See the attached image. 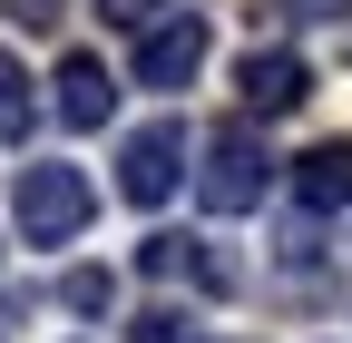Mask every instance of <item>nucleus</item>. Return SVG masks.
I'll list each match as a JSON object with an SVG mask.
<instances>
[{
    "instance_id": "1",
    "label": "nucleus",
    "mask_w": 352,
    "mask_h": 343,
    "mask_svg": "<svg viewBox=\"0 0 352 343\" xmlns=\"http://www.w3.org/2000/svg\"><path fill=\"white\" fill-rule=\"evenodd\" d=\"M88 206H98V187H88V167H69V157H30L20 187H10V216H20L30 245H69L88 226Z\"/></svg>"
},
{
    "instance_id": "2",
    "label": "nucleus",
    "mask_w": 352,
    "mask_h": 343,
    "mask_svg": "<svg viewBox=\"0 0 352 343\" xmlns=\"http://www.w3.org/2000/svg\"><path fill=\"white\" fill-rule=\"evenodd\" d=\"M264 187H274V147L254 138V127H215L206 138V167H196V196H206V216H254Z\"/></svg>"
},
{
    "instance_id": "3",
    "label": "nucleus",
    "mask_w": 352,
    "mask_h": 343,
    "mask_svg": "<svg viewBox=\"0 0 352 343\" xmlns=\"http://www.w3.org/2000/svg\"><path fill=\"white\" fill-rule=\"evenodd\" d=\"M176 177H186V127H176V118L138 127V138L118 147V196H127V206H166Z\"/></svg>"
},
{
    "instance_id": "4",
    "label": "nucleus",
    "mask_w": 352,
    "mask_h": 343,
    "mask_svg": "<svg viewBox=\"0 0 352 343\" xmlns=\"http://www.w3.org/2000/svg\"><path fill=\"white\" fill-rule=\"evenodd\" d=\"M206 69V10H166L147 39H138V89H157V98H176L186 79Z\"/></svg>"
},
{
    "instance_id": "5",
    "label": "nucleus",
    "mask_w": 352,
    "mask_h": 343,
    "mask_svg": "<svg viewBox=\"0 0 352 343\" xmlns=\"http://www.w3.org/2000/svg\"><path fill=\"white\" fill-rule=\"evenodd\" d=\"M235 89H245V108H254V118H294L303 98H314V69H303L294 50H254V59L235 69Z\"/></svg>"
},
{
    "instance_id": "6",
    "label": "nucleus",
    "mask_w": 352,
    "mask_h": 343,
    "mask_svg": "<svg viewBox=\"0 0 352 343\" xmlns=\"http://www.w3.org/2000/svg\"><path fill=\"white\" fill-rule=\"evenodd\" d=\"M294 196H303V216H342V206H352V147L342 138L303 147L294 157Z\"/></svg>"
},
{
    "instance_id": "7",
    "label": "nucleus",
    "mask_w": 352,
    "mask_h": 343,
    "mask_svg": "<svg viewBox=\"0 0 352 343\" xmlns=\"http://www.w3.org/2000/svg\"><path fill=\"white\" fill-rule=\"evenodd\" d=\"M108 108H118V79H108V59L69 50V59H59V127H108Z\"/></svg>"
},
{
    "instance_id": "8",
    "label": "nucleus",
    "mask_w": 352,
    "mask_h": 343,
    "mask_svg": "<svg viewBox=\"0 0 352 343\" xmlns=\"http://www.w3.org/2000/svg\"><path fill=\"white\" fill-rule=\"evenodd\" d=\"M30 118H39L30 69H20V59H0V138H30Z\"/></svg>"
},
{
    "instance_id": "9",
    "label": "nucleus",
    "mask_w": 352,
    "mask_h": 343,
    "mask_svg": "<svg viewBox=\"0 0 352 343\" xmlns=\"http://www.w3.org/2000/svg\"><path fill=\"white\" fill-rule=\"evenodd\" d=\"M127 343H206V333H196L186 314H176V304H147L138 324H127Z\"/></svg>"
},
{
    "instance_id": "10",
    "label": "nucleus",
    "mask_w": 352,
    "mask_h": 343,
    "mask_svg": "<svg viewBox=\"0 0 352 343\" xmlns=\"http://www.w3.org/2000/svg\"><path fill=\"white\" fill-rule=\"evenodd\" d=\"M59 294H69V314H108V294H118V284H108L98 265H78V275H69Z\"/></svg>"
},
{
    "instance_id": "11",
    "label": "nucleus",
    "mask_w": 352,
    "mask_h": 343,
    "mask_svg": "<svg viewBox=\"0 0 352 343\" xmlns=\"http://www.w3.org/2000/svg\"><path fill=\"white\" fill-rule=\"evenodd\" d=\"M98 20H118V30H147V20H157V0H98Z\"/></svg>"
},
{
    "instance_id": "12",
    "label": "nucleus",
    "mask_w": 352,
    "mask_h": 343,
    "mask_svg": "<svg viewBox=\"0 0 352 343\" xmlns=\"http://www.w3.org/2000/svg\"><path fill=\"white\" fill-rule=\"evenodd\" d=\"M10 20H20V30H59L69 10H59V0H10Z\"/></svg>"
}]
</instances>
